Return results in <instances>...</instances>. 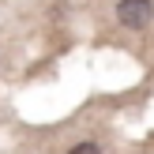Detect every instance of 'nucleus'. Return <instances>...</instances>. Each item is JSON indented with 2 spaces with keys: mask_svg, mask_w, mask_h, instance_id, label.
I'll return each instance as SVG.
<instances>
[{
  "mask_svg": "<svg viewBox=\"0 0 154 154\" xmlns=\"http://www.w3.org/2000/svg\"><path fill=\"white\" fill-rule=\"evenodd\" d=\"M117 19H120V26H128V30L150 26V19H154V0H120V4H117Z\"/></svg>",
  "mask_w": 154,
  "mask_h": 154,
  "instance_id": "nucleus-1",
  "label": "nucleus"
},
{
  "mask_svg": "<svg viewBox=\"0 0 154 154\" xmlns=\"http://www.w3.org/2000/svg\"><path fill=\"white\" fill-rule=\"evenodd\" d=\"M68 154H102V147H98V143H90V139H87V143H75V147L68 150Z\"/></svg>",
  "mask_w": 154,
  "mask_h": 154,
  "instance_id": "nucleus-2",
  "label": "nucleus"
}]
</instances>
